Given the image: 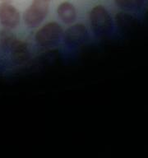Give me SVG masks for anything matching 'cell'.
Wrapping results in <instances>:
<instances>
[{
	"label": "cell",
	"instance_id": "6",
	"mask_svg": "<svg viewBox=\"0 0 148 158\" xmlns=\"http://www.w3.org/2000/svg\"><path fill=\"white\" fill-rule=\"evenodd\" d=\"M5 49L9 50L12 61L17 64H24L30 58V51L27 44L17 37L10 42Z\"/></svg>",
	"mask_w": 148,
	"mask_h": 158
},
{
	"label": "cell",
	"instance_id": "2",
	"mask_svg": "<svg viewBox=\"0 0 148 158\" xmlns=\"http://www.w3.org/2000/svg\"><path fill=\"white\" fill-rule=\"evenodd\" d=\"M64 30L59 23L52 22L47 23L36 32L35 41L42 47L49 48L55 46L62 39Z\"/></svg>",
	"mask_w": 148,
	"mask_h": 158
},
{
	"label": "cell",
	"instance_id": "11",
	"mask_svg": "<svg viewBox=\"0 0 148 158\" xmlns=\"http://www.w3.org/2000/svg\"><path fill=\"white\" fill-rule=\"evenodd\" d=\"M45 1H47V2H49V1H51V0H45Z\"/></svg>",
	"mask_w": 148,
	"mask_h": 158
},
{
	"label": "cell",
	"instance_id": "8",
	"mask_svg": "<svg viewBox=\"0 0 148 158\" xmlns=\"http://www.w3.org/2000/svg\"><path fill=\"white\" fill-rule=\"evenodd\" d=\"M57 13L59 19L65 24H71L76 19V10L72 3L64 2L59 5Z\"/></svg>",
	"mask_w": 148,
	"mask_h": 158
},
{
	"label": "cell",
	"instance_id": "10",
	"mask_svg": "<svg viewBox=\"0 0 148 158\" xmlns=\"http://www.w3.org/2000/svg\"><path fill=\"white\" fill-rule=\"evenodd\" d=\"M2 2H7V1H10V0H2Z\"/></svg>",
	"mask_w": 148,
	"mask_h": 158
},
{
	"label": "cell",
	"instance_id": "7",
	"mask_svg": "<svg viewBox=\"0 0 148 158\" xmlns=\"http://www.w3.org/2000/svg\"><path fill=\"white\" fill-rule=\"evenodd\" d=\"M115 20L118 28L124 34L133 33L138 27V19L128 12H118L115 16Z\"/></svg>",
	"mask_w": 148,
	"mask_h": 158
},
{
	"label": "cell",
	"instance_id": "4",
	"mask_svg": "<svg viewBox=\"0 0 148 158\" xmlns=\"http://www.w3.org/2000/svg\"><path fill=\"white\" fill-rule=\"evenodd\" d=\"M64 42L70 47H78L88 39V31L82 24H75L66 30L63 35Z\"/></svg>",
	"mask_w": 148,
	"mask_h": 158
},
{
	"label": "cell",
	"instance_id": "9",
	"mask_svg": "<svg viewBox=\"0 0 148 158\" xmlns=\"http://www.w3.org/2000/svg\"><path fill=\"white\" fill-rule=\"evenodd\" d=\"M145 1L146 0H114V2L121 9L131 11L141 8Z\"/></svg>",
	"mask_w": 148,
	"mask_h": 158
},
{
	"label": "cell",
	"instance_id": "1",
	"mask_svg": "<svg viewBox=\"0 0 148 158\" xmlns=\"http://www.w3.org/2000/svg\"><path fill=\"white\" fill-rule=\"evenodd\" d=\"M90 22L94 32L98 35H105L112 30V18L102 5L94 7L90 12Z\"/></svg>",
	"mask_w": 148,
	"mask_h": 158
},
{
	"label": "cell",
	"instance_id": "5",
	"mask_svg": "<svg viewBox=\"0 0 148 158\" xmlns=\"http://www.w3.org/2000/svg\"><path fill=\"white\" fill-rule=\"evenodd\" d=\"M20 12L7 2L0 3V23L7 29H13L20 23Z\"/></svg>",
	"mask_w": 148,
	"mask_h": 158
},
{
	"label": "cell",
	"instance_id": "3",
	"mask_svg": "<svg viewBox=\"0 0 148 158\" xmlns=\"http://www.w3.org/2000/svg\"><path fill=\"white\" fill-rule=\"evenodd\" d=\"M49 12V2L45 0H33L31 4L24 12V22L27 27H38Z\"/></svg>",
	"mask_w": 148,
	"mask_h": 158
}]
</instances>
